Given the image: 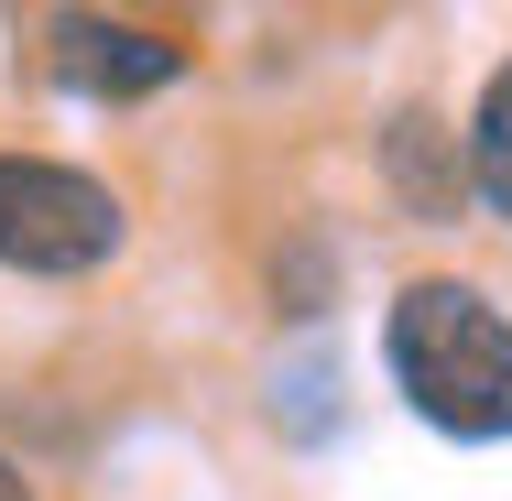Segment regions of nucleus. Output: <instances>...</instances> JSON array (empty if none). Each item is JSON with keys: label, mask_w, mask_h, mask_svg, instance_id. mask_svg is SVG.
Masks as SVG:
<instances>
[{"label": "nucleus", "mask_w": 512, "mask_h": 501, "mask_svg": "<svg viewBox=\"0 0 512 501\" xmlns=\"http://www.w3.org/2000/svg\"><path fill=\"white\" fill-rule=\"evenodd\" d=\"M120 251V197L77 164H44V153H0V262L11 273H99Z\"/></svg>", "instance_id": "nucleus-2"}, {"label": "nucleus", "mask_w": 512, "mask_h": 501, "mask_svg": "<svg viewBox=\"0 0 512 501\" xmlns=\"http://www.w3.org/2000/svg\"><path fill=\"white\" fill-rule=\"evenodd\" d=\"M0 501H33V480H22V469H11V458H0Z\"/></svg>", "instance_id": "nucleus-6"}, {"label": "nucleus", "mask_w": 512, "mask_h": 501, "mask_svg": "<svg viewBox=\"0 0 512 501\" xmlns=\"http://www.w3.org/2000/svg\"><path fill=\"white\" fill-rule=\"evenodd\" d=\"M55 77L88 88V99H153V88L186 77V44L175 33H142L120 11H66L55 22Z\"/></svg>", "instance_id": "nucleus-3"}, {"label": "nucleus", "mask_w": 512, "mask_h": 501, "mask_svg": "<svg viewBox=\"0 0 512 501\" xmlns=\"http://www.w3.org/2000/svg\"><path fill=\"white\" fill-rule=\"evenodd\" d=\"M382 349H393V382L404 403L458 436V447H491L512 436V316L480 284H404L393 316H382Z\"/></svg>", "instance_id": "nucleus-1"}, {"label": "nucleus", "mask_w": 512, "mask_h": 501, "mask_svg": "<svg viewBox=\"0 0 512 501\" xmlns=\"http://www.w3.org/2000/svg\"><path fill=\"white\" fill-rule=\"evenodd\" d=\"M382 186H393V207H414V218H469V142H447L436 131V109H393L382 120Z\"/></svg>", "instance_id": "nucleus-4"}, {"label": "nucleus", "mask_w": 512, "mask_h": 501, "mask_svg": "<svg viewBox=\"0 0 512 501\" xmlns=\"http://www.w3.org/2000/svg\"><path fill=\"white\" fill-rule=\"evenodd\" d=\"M469 186H480V207L512 229V66L480 88V120H469Z\"/></svg>", "instance_id": "nucleus-5"}]
</instances>
